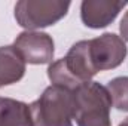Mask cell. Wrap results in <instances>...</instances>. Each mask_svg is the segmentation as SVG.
I'll return each mask as SVG.
<instances>
[{
  "mask_svg": "<svg viewBox=\"0 0 128 126\" xmlns=\"http://www.w3.org/2000/svg\"><path fill=\"white\" fill-rule=\"evenodd\" d=\"M73 119L78 126H112V99L107 89L97 82H88L73 91Z\"/></svg>",
  "mask_w": 128,
  "mask_h": 126,
  "instance_id": "obj_1",
  "label": "cell"
},
{
  "mask_svg": "<svg viewBox=\"0 0 128 126\" xmlns=\"http://www.w3.org/2000/svg\"><path fill=\"white\" fill-rule=\"evenodd\" d=\"M30 111L33 126H73V92L52 85L30 104Z\"/></svg>",
  "mask_w": 128,
  "mask_h": 126,
  "instance_id": "obj_2",
  "label": "cell"
},
{
  "mask_svg": "<svg viewBox=\"0 0 128 126\" xmlns=\"http://www.w3.org/2000/svg\"><path fill=\"white\" fill-rule=\"evenodd\" d=\"M70 1L58 0H22L15 6V18L18 24L27 30H36L54 25L66 16Z\"/></svg>",
  "mask_w": 128,
  "mask_h": 126,
  "instance_id": "obj_3",
  "label": "cell"
},
{
  "mask_svg": "<svg viewBox=\"0 0 128 126\" xmlns=\"http://www.w3.org/2000/svg\"><path fill=\"white\" fill-rule=\"evenodd\" d=\"M86 45L88 58L96 73L116 68L124 63L127 57V45L119 36L112 33H106L97 39L86 40Z\"/></svg>",
  "mask_w": 128,
  "mask_h": 126,
  "instance_id": "obj_4",
  "label": "cell"
},
{
  "mask_svg": "<svg viewBox=\"0 0 128 126\" xmlns=\"http://www.w3.org/2000/svg\"><path fill=\"white\" fill-rule=\"evenodd\" d=\"M14 48L24 63L28 64H48L54 57V40L46 33H21L16 37Z\"/></svg>",
  "mask_w": 128,
  "mask_h": 126,
  "instance_id": "obj_5",
  "label": "cell"
},
{
  "mask_svg": "<svg viewBox=\"0 0 128 126\" xmlns=\"http://www.w3.org/2000/svg\"><path fill=\"white\" fill-rule=\"evenodd\" d=\"M127 6V1L115 0H85L80 6V16L86 27L103 28L109 25Z\"/></svg>",
  "mask_w": 128,
  "mask_h": 126,
  "instance_id": "obj_6",
  "label": "cell"
},
{
  "mask_svg": "<svg viewBox=\"0 0 128 126\" xmlns=\"http://www.w3.org/2000/svg\"><path fill=\"white\" fill-rule=\"evenodd\" d=\"M26 73V63L14 46L0 48V88L16 83Z\"/></svg>",
  "mask_w": 128,
  "mask_h": 126,
  "instance_id": "obj_7",
  "label": "cell"
},
{
  "mask_svg": "<svg viewBox=\"0 0 128 126\" xmlns=\"http://www.w3.org/2000/svg\"><path fill=\"white\" fill-rule=\"evenodd\" d=\"M0 126H33L30 105L10 98H0Z\"/></svg>",
  "mask_w": 128,
  "mask_h": 126,
  "instance_id": "obj_8",
  "label": "cell"
},
{
  "mask_svg": "<svg viewBox=\"0 0 128 126\" xmlns=\"http://www.w3.org/2000/svg\"><path fill=\"white\" fill-rule=\"evenodd\" d=\"M110 95L112 105L118 110L128 111V77H116L106 86Z\"/></svg>",
  "mask_w": 128,
  "mask_h": 126,
  "instance_id": "obj_9",
  "label": "cell"
},
{
  "mask_svg": "<svg viewBox=\"0 0 128 126\" xmlns=\"http://www.w3.org/2000/svg\"><path fill=\"white\" fill-rule=\"evenodd\" d=\"M121 34H122V37L125 39L128 42V12L125 13V16L122 18V21H121Z\"/></svg>",
  "mask_w": 128,
  "mask_h": 126,
  "instance_id": "obj_10",
  "label": "cell"
},
{
  "mask_svg": "<svg viewBox=\"0 0 128 126\" xmlns=\"http://www.w3.org/2000/svg\"><path fill=\"white\" fill-rule=\"evenodd\" d=\"M119 126H128V119H125V120H124V122H122Z\"/></svg>",
  "mask_w": 128,
  "mask_h": 126,
  "instance_id": "obj_11",
  "label": "cell"
}]
</instances>
